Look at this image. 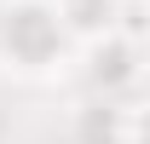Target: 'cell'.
<instances>
[{"label": "cell", "mask_w": 150, "mask_h": 144, "mask_svg": "<svg viewBox=\"0 0 150 144\" xmlns=\"http://www.w3.org/2000/svg\"><path fill=\"white\" fill-rule=\"evenodd\" d=\"M64 64H75V40L58 23L52 0H0V75L58 81Z\"/></svg>", "instance_id": "obj_1"}, {"label": "cell", "mask_w": 150, "mask_h": 144, "mask_svg": "<svg viewBox=\"0 0 150 144\" xmlns=\"http://www.w3.org/2000/svg\"><path fill=\"white\" fill-rule=\"evenodd\" d=\"M81 52V75H87V92L98 98H133V92L144 87V40H127V35H98L87 46H75Z\"/></svg>", "instance_id": "obj_2"}, {"label": "cell", "mask_w": 150, "mask_h": 144, "mask_svg": "<svg viewBox=\"0 0 150 144\" xmlns=\"http://www.w3.org/2000/svg\"><path fill=\"white\" fill-rule=\"evenodd\" d=\"M64 144H144V109L133 98H98L87 92L64 121Z\"/></svg>", "instance_id": "obj_3"}, {"label": "cell", "mask_w": 150, "mask_h": 144, "mask_svg": "<svg viewBox=\"0 0 150 144\" xmlns=\"http://www.w3.org/2000/svg\"><path fill=\"white\" fill-rule=\"evenodd\" d=\"M52 12H58V23L69 29L75 46H87V40L110 35V23H115V0H52Z\"/></svg>", "instance_id": "obj_4"}]
</instances>
